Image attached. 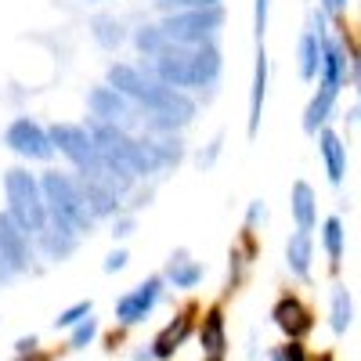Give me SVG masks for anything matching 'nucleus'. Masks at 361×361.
<instances>
[{
  "label": "nucleus",
  "mask_w": 361,
  "mask_h": 361,
  "mask_svg": "<svg viewBox=\"0 0 361 361\" xmlns=\"http://www.w3.org/2000/svg\"><path fill=\"white\" fill-rule=\"evenodd\" d=\"M40 192H44V206H47V221L66 224L76 235H90L98 221L90 217L87 199H83V185L76 173L66 170H44L40 173Z\"/></svg>",
  "instance_id": "nucleus-1"
},
{
  "label": "nucleus",
  "mask_w": 361,
  "mask_h": 361,
  "mask_svg": "<svg viewBox=\"0 0 361 361\" xmlns=\"http://www.w3.org/2000/svg\"><path fill=\"white\" fill-rule=\"evenodd\" d=\"M90 37L98 40L102 51H119L127 40V25L116 15H98V18H90Z\"/></svg>",
  "instance_id": "nucleus-24"
},
{
  "label": "nucleus",
  "mask_w": 361,
  "mask_h": 361,
  "mask_svg": "<svg viewBox=\"0 0 361 361\" xmlns=\"http://www.w3.org/2000/svg\"><path fill=\"white\" fill-rule=\"evenodd\" d=\"M228 354H202V361H224Z\"/></svg>",
  "instance_id": "nucleus-41"
},
{
  "label": "nucleus",
  "mask_w": 361,
  "mask_h": 361,
  "mask_svg": "<svg viewBox=\"0 0 361 361\" xmlns=\"http://www.w3.org/2000/svg\"><path fill=\"white\" fill-rule=\"evenodd\" d=\"M163 275H148L141 286H134L130 293H123L116 300V322L123 325V329H130V325H141L148 314L156 311V304L163 300Z\"/></svg>",
  "instance_id": "nucleus-7"
},
{
  "label": "nucleus",
  "mask_w": 361,
  "mask_h": 361,
  "mask_svg": "<svg viewBox=\"0 0 361 361\" xmlns=\"http://www.w3.org/2000/svg\"><path fill=\"white\" fill-rule=\"evenodd\" d=\"M80 238H83V235H76L73 228L47 221V224H44V231H37V235H33V243H37V250L44 253V260H54V264H62V260H69V257L76 253Z\"/></svg>",
  "instance_id": "nucleus-11"
},
{
  "label": "nucleus",
  "mask_w": 361,
  "mask_h": 361,
  "mask_svg": "<svg viewBox=\"0 0 361 361\" xmlns=\"http://www.w3.org/2000/svg\"><path fill=\"white\" fill-rule=\"evenodd\" d=\"M347 127H350V130L357 127V105H350V112H347Z\"/></svg>",
  "instance_id": "nucleus-40"
},
{
  "label": "nucleus",
  "mask_w": 361,
  "mask_h": 361,
  "mask_svg": "<svg viewBox=\"0 0 361 361\" xmlns=\"http://www.w3.org/2000/svg\"><path fill=\"white\" fill-rule=\"evenodd\" d=\"M127 260H130V253H127L123 246H119V250H112V253L105 257L102 271H105V275H116V271H123V267H127Z\"/></svg>",
  "instance_id": "nucleus-36"
},
{
  "label": "nucleus",
  "mask_w": 361,
  "mask_h": 361,
  "mask_svg": "<svg viewBox=\"0 0 361 361\" xmlns=\"http://www.w3.org/2000/svg\"><path fill=\"white\" fill-rule=\"evenodd\" d=\"M47 137L54 152L69 159L76 177H102V159H98L94 141H90L87 123H54L47 127Z\"/></svg>",
  "instance_id": "nucleus-4"
},
{
  "label": "nucleus",
  "mask_w": 361,
  "mask_h": 361,
  "mask_svg": "<svg viewBox=\"0 0 361 361\" xmlns=\"http://www.w3.org/2000/svg\"><path fill=\"white\" fill-rule=\"evenodd\" d=\"M289 214L300 231H314L318 228V195L307 180H296L289 188Z\"/></svg>",
  "instance_id": "nucleus-19"
},
{
  "label": "nucleus",
  "mask_w": 361,
  "mask_h": 361,
  "mask_svg": "<svg viewBox=\"0 0 361 361\" xmlns=\"http://www.w3.org/2000/svg\"><path fill=\"white\" fill-rule=\"evenodd\" d=\"M221 148H224V134H214V137H209V145L199 148V156H195L199 170H209V166H214V163L221 159Z\"/></svg>",
  "instance_id": "nucleus-31"
},
{
  "label": "nucleus",
  "mask_w": 361,
  "mask_h": 361,
  "mask_svg": "<svg viewBox=\"0 0 361 361\" xmlns=\"http://www.w3.org/2000/svg\"><path fill=\"white\" fill-rule=\"evenodd\" d=\"M314 141H318V156H322L325 173H329V185L340 188L343 180H347V141L333 127H322L314 134Z\"/></svg>",
  "instance_id": "nucleus-13"
},
{
  "label": "nucleus",
  "mask_w": 361,
  "mask_h": 361,
  "mask_svg": "<svg viewBox=\"0 0 361 361\" xmlns=\"http://www.w3.org/2000/svg\"><path fill=\"white\" fill-rule=\"evenodd\" d=\"M231 267H228V286H224V293L231 296L238 286H243V275H246V267H250V260L243 257V250H238V246H231Z\"/></svg>",
  "instance_id": "nucleus-29"
},
{
  "label": "nucleus",
  "mask_w": 361,
  "mask_h": 361,
  "mask_svg": "<svg viewBox=\"0 0 361 361\" xmlns=\"http://www.w3.org/2000/svg\"><path fill=\"white\" fill-rule=\"evenodd\" d=\"M134 228H137L134 214H116V217H112V238H119V243H123V238H130Z\"/></svg>",
  "instance_id": "nucleus-35"
},
{
  "label": "nucleus",
  "mask_w": 361,
  "mask_h": 361,
  "mask_svg": "<svg viewBox=\"0 0 361 361\" xmlns=\"http://www.w3.org/2000/svg\"><path fill=\"white\" fill-rule=\"evenodd\" d=\"M83 185V199H87V209L94 221H109L116 214H123V192H119L116 185H109L105 177H80Z\"/></svg>",
  "instance_id": "nucleus-10"
},
{
  "label": "nucleus",
  "mask_w": 361,
  "mask_h": 361,
  "mask_svg": "<svg viewBox=\"0 0 361 361\" xmlns=\"http://www.w3.org/2000/svg\"><path fill=\"white\" fill-rule=\"evenodd\" d=\"M333 4H336V11L343 15V8H347V0H333Z\"/></svg>",
  "instance_id": "nucleus-43"
},
{
  "label": "nucleus",
  "mask_w": 361,
  "mask_h": 361,
  "mask_svg": "<svg viewBox=\"0 0 361 361\" xmlns=\"http://www.w3.org/2000/svg\"><path fill=\"white\" fill-rule=\"evenodd\" d=\"M329 325L336 336H343L354 325V296L347 286H333V293H329Z\"/></svg>",
  "instance_id": "nucleus-22"
},
{
  "label": "nucleus",
  "mask_w": 361,
  "mask_h": 361,
  "mask_svg": "<svg viewBox=\"0 0 361 361\" xmlns=\"http://www.w3.org/2000/svg\"><path fill=\"white\" fill-rule=\"evenodd\" d=\"M148 145H152V156H156L159 173L185 159V141H180V134H156V137H148Z\"/></svg>",
  "instance_id": "nucleus-26"
},
{
  "label": "nucleus",
  "mask_w": 361,
  "mask_h": 361,
  "mask_svg": "<svg viewBox=\"0 0 361 361\" xmlns=\"http://www.w3.org/2000/svg\"><path fill=\"white\" fill-rule=\"evenodd\" d=\"M260 224H267V206H264V199H253L246 206V231H257Z\"/></svg>",
  "instance_id": "nucleus-34"
},
{
  "label": "nucleus",
  "mask_w": 361,
  "mask_h": 361,
  "mask_svg": "<svg viewBox=\"0 0 361 361\" xmlns=\"http://www.w3.org/2000/svg\"><path fill=\"white\" fill-rule=\"evenodd\" d=\"M4 145L25 163H51L54 159V148L47 137V127L33 116H15L8 130H4Z\"/></svg>",
  "instance_id": "nucleus-5"
},
{
  "label": "nucleus",
  "mask_w": 361,
  "mask_h": 361,
  "mask_svg": "<svg viewBox=\"0 0 361 361\" xmlns=\"http://www.w3.org/2000/svg\"><path fill=\"white\" fill-rule=\"evenodd\" d=\"M87 112H90V119H98V123H116V127H123V130H134V123H137V105L127 102V98L119 94V90H112L109 83L90 87Z\"/></svg>",
  "instance_id": "nucleus-6"
},
{
  "label": "nucleus",
  "mask_w": 361,
  "mask_h": 361,
  "mask_svg": "<svg viewBox=\"0 0 361 361\" xmlns=\"http://www.w3.org/2000/svg\"><path fill=\"white\" fill-rule=\"evenodd\" d=\"M267 18H271V0H253V33H257V40H264V33H267Z\"/></svg>",
  "instance_id": "nucleus-33"
},
{
  "label": "nucleus",
  "mask_w": 361,
  "mask_h": 361,
  "mask_svg": "<svg viewBox=\"0 0 361 361\" xmlns=\"http://www.w3.org/2000/svg\"><path fill=\"white\" fill-rule=\"evenodd\" d=\"M267 80H271V58L264 47H257V62H253V87H250V123L246 134H260V119H264V102H267Z\"/></svg>",
  "instance_id": "nucleus-16"
},
{
  "label": "nucleus",
  "mask_w": 361,
  "mask_h": 361,
  "mask_svg": "<svg viewBox=\"0 0 361 361\" xmlns=\"http://www.w3.org/2000/svg\"><path fill=\"white\" fill-rule=\"evenodd\" d=\"M224 0H156V8L166 15V11H185V8H217Z\"/></svg>",
  "instance_id": "nucleus-32"
},
{
  "label": "nucleus",
  "mask_w": 361,
  "mask_h": 361,
  "mask_svg": "<svg viewBox=\"0 0 361 361\" xmlns=\"http://www.w3.org/2000/svg\"><path fill=\"white\" fill-rule=\"evenodd\" d=\"M199 343H202V354H228V329H224V307L221 304L202 314Z\"/></svg>",
  "instance_id": "nucleus-20"
},
{
  "label": "nucleus",
  "mask_w": 361,
  "mask_h": 361,
  "mask_svg": "<svg viewBox=\"0 0 361 361\" xmlns=\"http://www.w3.org/2000/svg\"><path fill=\"white\" fill-rule=\"evenodd\" d=\"M87 314H94V304H90V300H80V304L66 307L62 314L54 318V329H73V325H80Z\"/></svg>",
  "instance_id": "nucleus-30"
},
{
  "label": "nucleus",
  "mask_w": 361,
  "mask_h": 361,
  "mask_svg": "<svg viewBox=\"0 0 361 361\" xmlns=\"http://www.w3.org/2000/svg\"><path fill=\"white\" fill-rule=\"evenodd\" d=\"M0 260L8 264L11 275H22L33 264V238H29L4 209H0Z\"/></svg>",
  "instance_id": "nucleus-8"
},
{
  "label": "nucleus",
  "mask_w": 361,
  "mask_h": 361,
  "mask_svg": "<svg viewBox=\"0 0 361 361\" xmlns=\"http://www.w3.org/2000/svg\"><path fill=\"white\" fill-rule=\"evenodd\" d=\"M318 361H333V354H322V357H318Z\"/></svg>",
  "instance_id": "nucleus-44"
},
{
  "label": "nucleus",
  "mask_w": 361,
  "mask_h": 361,
  "mask_svg": "<svg viewBox=\"0 0 361 361\" xmlns=\"http://www.w3.org/2000/svg\"><path fill=\"white\" fill-rule=\"evenodd\" d=\"M37 347H40L37 336H22V340L15 343V354H22V357H25V354H37Z\"/></svg>",
  "instance_id": "nucleus-38"
},
{
  "label": "nucleus",
  "mask_w": 361,
  "mask_h": 361,
  "mask_svg": "<svg viewBox=\"0 0 361 361\" xmlns=\"http://www.w3.org/2000/svg\"><path fill=\"white\" fill-rule=\"evenodd\" d=\"M271 322H275L289 340H304L311 329H314V314H311V307H307L300 296H293V293L279 296V304L271 307Z\"/></svg>",
  "instance_id": "nucleus-9"
},
{
  "label": "nucleus",
  "mask_w": 361,
  "mask_h": 361,
  "mask_svg": "<svg viewBox=\"0 0 361 361\" xmlns=\"http://www.w3.org/2000/svg\"><path fill=\"white\" fill-rule=\"evenodd\" d=\"M4 214L33 238L37 231H44L47 224V206H44V192H40V177L29 173L25 166H11L4 173Z\"/></svg>",
  "instance_id": "nucleus-2"
},
{
  "label": "nucleus",
  "mask_w": 361,
  "mask_h": 361,
  "mask_svg": "<svg viewBox=\"0 0 361 361\" xmlns=\"http://www.w3.org/2000/svg\"><path fill=\"white\" fill-rule=\"evenodd\" d=\"M87 4H102V0H87Z\"/></svg>",
  "instance_id": "nucleus-45"
},
{
  "label": "nucleus",
  "mask_w": 361,
  "mask_h": 361,
  "mask_svg": "<svg viewBox=\"0 0 361 361\" xmlns=\"http://www.w3.org/2000/svg\"><path fill=\"white\" fill-rule=\"evenodd\" d=\"M267 361H282V350H267Z\"/></svg>",
  "instance_id": "nucleus-42"
},
{
  "label": "nucleus",
  "mask_w": 361,
  "mask_h": 361,
  "mask_svg": "<svg viewBox=\"0 0 361 361\" xmlns=\"http://www.w3.org/2000/svg\"><path fill=\"white\" fill-rule=\"evenodd\" d=\"M311 260H314V238L311 231H293L286 238V267H289V275L300 279V282H307L311 279Z\"/></svg>",
  "instance_id": "nucleus-18"
},
{
  "label": "nucleus",
  "mask_w": 361,
  "mask_h": 361,
  "mask_svg": "<svg viewBox=\"0 0 361 361\" xmlns=\"http://www.w3.org/2000/svg\"><path fill=\"white\" fill-rule=\"evenodd\" d=\"M156 76L148 73V66H130V62H116V66H109V76H105V83L112 87V90H119L127 102H141V94L148 90V83H152Z\"/></svg>",
  "instance_id": "nucleus-15"
},
{
  "label": "nucleus",
  "mask_w": 361,
  "mask_h": 361,
  "mask_svg": "<svg viewBox=\"0 0 361 361\" xmlns=\"http://www.w3.org/2000/svg\"><path fill=\"white\" fill-rule=\"evenodd\" d=\"M94 336H98V318H94V314H87L80 325H73V333H69V350H83V347H90V343H94Z\"/></svg>",
  "instance_id": "nucleus-28"
},
{
  "label": "nucleus",
  "mask_w": 361,
  "mask_h": 361,
  "mask_svg": "<svg viewBox=\"0 0 361 361\" xmlns=\"http://www.w3.org/2000/svg\"><path fill=\"white\" fill-rule=\"evenodd\" d=\"M318 58H322V37L314 33V29H304V37H300L296 44V73L300 80H314L318 76Z\"/></svg>",
  "instance_id": "nucleus-23"
},
{
  "label": "nucleus",
  "mask_w": 361,
  "mask_h": 361,
  "mask_svg": "<svg viewBox=\"0 0 361 361\" xmlns=\"http://www.w3.org/2000/svg\"><path fill=\"white\" fill-rule=\"evenodd\" d=\"M322 246L329 257V267L340 271L343 267V250H347V231H343V217H325L322 221Z\"/></svg>",
  "instance_id": "nucleus-21"
},
{
  "label": "nucleus",
  "mask_w": 361,
  "mask_h": 361,
  "mask_svg": "<svg viewBox=\"0 0 361 361\" xmlns=\"http://www.w3.org/2000/svg\"><path fill=\"white\" fill-rule=\"evenodd\" d=\"M134 47L141 51V58H156L163 47H166V37H163V29L159 22H145L134 29Z\"/></svg>",
  "instance_id": "nucleus-27"
},
{
  "label": "nucleus",
  "mask_w": 361,
  "mask_h": 361,
  "mask_svg": "<svg viewBox=\"0 0 361 361\" xmlns=\"http://www.w3.org/2000/svg\"><path fill=\"white\" fill-rule=\"evenodd\" d=\"M333 109H336V94H329V90H314V98L307 102V112H304V130L314 137L325 123H329V116H333Z\"/></svg>",
  "instance_id": "nucleus-25"
},
{
  "label": "nucleus",
  "mask_w": 361,
  "mask_h": 361,
  "mask_svg": "<svg viewBox=\"0 0 361 361\" xmlns=\"http://www.w3.org/2000/svg\"><path fill=\"white\" fill-rule=\"evenodd\" d=\"M206 275V264L192 260L188 250H173L170 260H166V271H163V282H170L173 289H195Z\"/></svg>",
  "instance_id": "nucleus-17"
},
{
  "label": "nucleus",
  "mask_w": 361,
  "mask_h": 361,
  "mask_svg": "<svg viewBox=\"0 0 361 361\" xmlns=\"http://www.w3.org/2000/svg\"><path fill=\"white\" fill-rule=\"evenodd\" d=\"M221 73H224V54H221L217 44L192 47V80H195V90L214 94L217 83H221Z\"/></svg>",
  "instance_id": "nucleus-12"
},
{
  "label": "nucleus",
  "mask_w": 361,
  "mask_h": 361,
  "mask_svg": "<svg viewBox=\"0 0 361 361\" xmlns=\"http://www.w3.org/2000/svg\"><path fill=\"white\" fill-rule=\"evenodd\" d=\"M279 350H282V361H311V357H307V347L300 343V340H289V343L279 347Z\"/></svg>",
  "instance_id": "nucleus-37"
},
{
  "label": "nucleus",
  "mask_w": 361,
  "mask_h": 361,
  "mask_svg": "<svg viewBox=\"0 0 361 361\" xmlns=\"http://www.w3.org/2000/svg\"><path fill=\"white\" fill-rule=\"evenodd\" d=\"M163 37L166 44L177 47H199V44H217L221 29H224V4L217 8H185V11H166L163 22Z\"/></svg>",
  "instance_id": "nucleus-3"
},
{
  "label": "nucleus",
  "mask_w": 361,
  "mask_h": 361,
  "mask_svg": "<svg viewBox=\"0 0 361 361\" xmlns=\"http://www.w3.org/2000/svg\"><path fill=\"white\" fill-rule=\"evenodd\" d=\"M134 361H156V357H152V347H141V350H134Z\"/></svg>",
  "instance_id": "nucleus-39"
},
{
  "label": "nucleus",
  "mask_w": 361,
  "mask_h": 361,
  "mask_svg": "<svg viewBox=\"0 0 361 361\" xmlns=\"http://www.w3.org/2000/svg\"><path fill=\"white\" fill-rule=\"evenodd\" d=\"M195 333V307H185V311H180L166 329H163V333L152 340V343H148V347H152V357L156 361H166V357H173L180 347H185V340Z\"/></svg>",
  "instance_id": "nucleus-14"
}]
</instances>
